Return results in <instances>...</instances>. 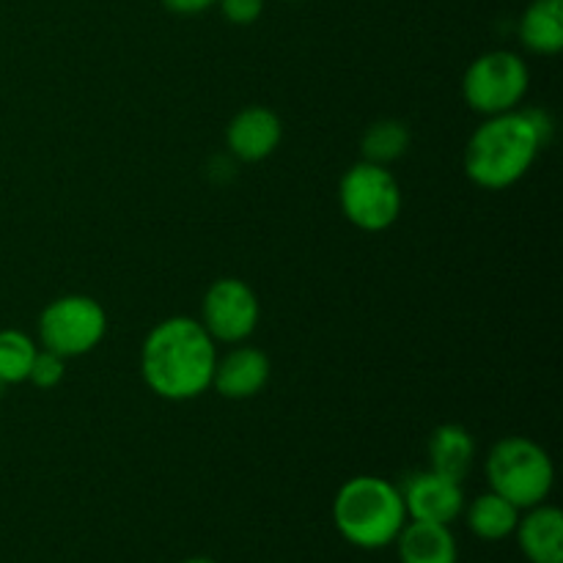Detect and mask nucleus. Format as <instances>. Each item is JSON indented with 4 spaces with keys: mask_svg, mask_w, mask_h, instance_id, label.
Segmentation results:
<instances>
[{
    "mask_svg": "<svg viewBox=\"0 0 563 563\" xmlns=\"http://www.w3.org/2000/svg\"><path fill=\"white\" fill-rule=\"evenodd\" d=\"M170 14H179V16H196L209 11L212 5H218V0H159Z\"/></svg>",
    "mask_w": 563,
    "mask_h": 563,
    "instance_id": "obj_21",
    "label": "nucleus"
},
{
    "mask_svg": "<svg viewBox=\"0 0 563 563\" xmlns=\"http://www.w3.org/2000/svg\"><path fill=\"white\" fill-rule=\"evenodd\" d=\"M407 148H410V130H407L405 121L396 119L374 121L361 141L363 159L374 165H385V168L399 157H405Z\"/></svg>",
    "mask_w": 563,
    "mask_h": 563,
    "instance_id": "obj_17",
    "label": "nucleus"
},
{
    "mask_svg": "<svg viewBox=\"0 0 563 563\" xmlns=\"http://www.w3.org/2000/svg\"><path fill=\"white\" fill-rule=\"evenodd\" d=\"M339 201L346 220L363 231H385L401 212V190L385 165L361 159L344 174Z\"/></svg>",
    "mask_w": 563,
    "mask_h": 563,
    "instance_id": "obj_7",
    "label": "nucleus"
},
{
    "mask_svg": "<svg viewBox=\"0 0 563 563\" xmlns=\"http://www.w3.org/2000/svg\"><path fill=\"white\" fill-rule=\"evenodd\" d=\"M515 537L531 563H563V515L555 506L539 504L526 509Z\"/></svg>",
    "mask_w": 563,
    "mask_h": 563,
    "instance_id": "obj_12",
    "label": "nucleus"
},
{
    "mask_svg": "<svg viewBox=\"0 0 563 563\" xmlns=\"http://www.w3.org/2000/svg\"><path fill=\"white\" fill-rule=\"evenodd\" d=\"M269 372H273V366H269V357L262 350H256V346H234L223 357H218L212 388L225 399H253V396L267 388Z\"/></svg>",
    "mask_w": 563,
    "mask_h": 563,
    "instance_id": "obj_11",
    "label": "nucleus"
},
{
    "mask_svg": "<svg viewBox=\"0 0 563 563\" xmlns=\"http://www.w3.org/2000/svg\"><path fill=\"white\" fill-rule=\"evenodd\" d=\"M218 350L201 322L170 317L146 335L141 372L148 388L168 401L198 399L212 388Z\"/></svg>",
    "mask_w": 563,
    "mask_h": 563,
    "instance_id": "obj_1",
    "label": "nucleus"
},
{
    "mask_svg": "<svg viewBox=\"0 0 563 563\" xmlns=\"http://www.w3.org/2000/svg\"><path fill=\"white\" fill-rule=\"evenodd\" d=\"M484 471L489 489L504 495L520 511L544 504L555 482L550 454L528 438H504L495 443Z\"/></svg>",
    "mask_w": 563,
    "mask_h": 563,
    "instance_id": "obj_4",
    "label": "nucleus"
},
{
    "mask_svg": "<svg viewBox=\"0 0 563 563\" xmlns=\"http://www.w3.org/2000/svg\"><path fill=\"white\" fill-rule=\"evenodd\" d=\"M66 366H64V357L55 355L49 350H38L36 357H33V366L31 374H27V383H33L36 388L49 390L64 379Z\"/></svg>",
    "mask_w": 563,
    "mask_h": 563,
    "instance_id": "obj_19",
    "label": "nucleus"
},
{
    "mask_svg": "<svg viewBox=\"0 0 563 563\" xmlns=\"http://www.w3.org/2000/svg\"><path fill=\"white\" fill-rule=\"evenodd\" d=\"M476 460V443L473 434L460 423H443L429 438V467L440 476H449L462 484V478L471 473Z\"/></svg>",
    "mask_w": 563,
    "mask_h": 563,
    "instance_id": "obj_14",
    "label": "nucleus"
},
{
    "mask_svg": "<svg viewBox=\"0 0 563 563\" xmlns=\"http://www.w3.org/2000/svg\"><path fill=\"white\" fill-rule=\"evenodd\" d=\"M181 563H218V561H212V559H201V555H198V559H187V561H181Z\"/></svg>",
    "mask_w": 563,
    "mask_h": 563,
    "instance_id": "obj_22",
    "label": "nucleus"
},
{
    "mask_svg": "<svg viewBox=\"0 0 563 563\" xmlns=\"http://www.w3.org/2000/svg\"><path fill=\"white\" fill-rule=\"evenodd\" d=\"M333 522L355 548L383 550L405 528L407 509L399 487L379 476H355L335 493Z\"/></svg>",
    "mask_w": 563,
    "mask_h": 563,
    "instance_id": "obj_3",
    "label": "nucleus"
},
{
    "mask_svg": "<svg viewBox=\"0 0 563 563\" xmlns=\"http://www.w3.org/2000/svg\"><path fill=\"white\" fill-rule=\"evenodd\" d=\"M108 333V313L93 297L64 295L38 317V339L44 350L66 357L88 355Z\"/></svg>",
    "mask_w": 563,
    "mask_h": 563,
    "instance_id": "obj_5",
    "label": "nucleus"
},
{
    "mask_svg": "<svg viewBox=\"0 0 563 563\" xmlns=\"http://www.w3.org/2000/svg\"><path fill=\"white\" fill-rule=\"evenodd\" d=\"M528 82H531V75L520 55L511 49H493V53L478 55L467 66L462 93L471 110L498 115L517 110V104L526 99Z\"/></svg>",
    "mask_w": 563,
    "mask_h": 563,
    "instance_id": "obj_6",
    "label": "nucleus"
},
{
    "mask_svg": "<svg viewBox=\"0 0 563 563\" xmlns=\"http://www.w3.org/2000/svg\"><path fill=\"white\" fill-rule=\"evenodd\" d=\"M258 317H262V306H258L256 291L245 280L220 278L203 295L201 324L212 335V341L242 344L256 333Z\"/></svg>",
    "mask_w": 563,
    "mask_h": 563,
    "instance_id": "obj_8",
    "label": "nucleus"
},
{
    "mask_svg": "<svg viewBox=\"0 0 563 563\" xmlns=\"http://www.w3.org/2000/svg\"><path fill=\"white\" fill-rule=\"evenodd\" d=\"M399 493L401 500H405L407 520L451 526L465 511L462 484L449 476H440L432 467L421 473H412L405 482V487H399Z\"/></svg>",
    "mask_w": 563,
    "mask_h": 563,
    "instance_id": "obj_9",
    "label": "nucleus"
},
{
    "mask_svg": "<svg viewBox=\"0 0 563 563\" xmlns=\"http://www.w3.org/2000/svg\"><path fill=\"white\" fill-rule=\"evenodd\" d=\"M520 38L537 55L561 53L563 0H531L520 16Z\"/></svg>",
    "mask_w": 563,
    "mask_h": 563,
    "instance_id": "obj_15",
    "label": "nucleus"
},
{
    "mask_svg": "<svg viewBox=\"0 0 563 563\" xmlns=\"http://www.w3.org/2000/svg\"><path fill=\"white\" fill-rule=\"evenodd\" d=\"M36 352V344L27 333H22V330H0V383H25Z\"/></svg>",
    "mask_w": 563,
    "mask_h": 563,
    "instance_id": "obj_18",
    "label": "nucleus"
},
{
    "mask_svg": "<svg viewBox=\"0 0 563 563\" xmlns=\"http://www.w3.org/2000/svg\"><path fill=\"white\" fill-rule=\"evenodd\" d=\"M542 148L537 126L526 110L487 115L467 141L465 174L484 190H506L531 170Z\"/></svg>",
    "mask_w": 563,
    "mask_h": 563,
    "instance_id": "obj_2",
    "label": "nucleus"
},
{
    "mask_svg": "<svg viewBox=\"0 0 563 563\" xmlns=\"http://www.w3.org/2000/svg\"><path fill=\"white\" fill-rule=\"evenodd\" d=\"M218 5L231 25H253L264 11V0H218Z\"/></svg>",
    "mask_w": 563,
    "mask_h": 563,
    "instance_id": "obj_20",
    "label": "nucleus"
},
{
    "mask_svg": "<svg viewBox=\"0 0 563 563\" xmlns=\"http://www.w3.org/2000/svg\"><path fill=\"white\" fill-rule=\"evenodd\" d=\"M465 515L467 528L484 542H500V539L515 537L517 522H520V509L493 489L465 506Z\"/></svg>",
    "mask_w": 563,
    "mask_h": 563,
    "instance_id": "obj_16",
    "label": "nucleus"
},
{
    "mask_svg": "<svg viewBox=\"0 0 563 563\" xmlns=\"http://www.w3.org/2000/svg\"><path fill=\"white\" fill-rule=\"evenodd\" d=\"M280 137H284V124H280L278 113L262 108V104L240 110L225 126V146L242 163L267 159L278 148Z\"/></svg>",
    "mask_w": 563,
    "mask_h": 563,
    "instance_id": "obj_10",
    "label": "nucleus"
},
{
    "mask_svg": "<svg viewBox=\"0 0 563 563\" xmlns=\"http://www.w3.org/2000/svg\"><path fill=\"white\" fill-rule=\"evenodd\" d=\"M401 563H456L460 548L449 526L440 522L407 520L401 533L396 537Z\"/></svg>",
    "mask_w": 563,
    "mask_h": 563,
    "instance_id": "obj_13",
    "label": "nucleus"
},
{
    "mask_svg": "<svg viewBox=\"0 0 563 563\" xmlns=\"http://www.w3.org/2000/svg\"><path fill=\"white\" fill-rule=\"evenodd\" d=\"M286 3H297V0H286Z\"/></svg>",
    "mask_w": 563,
    "mask_h": 563,
    "instance_id": "obj_23",
    "label": "nucleus"
}]
</instances>
